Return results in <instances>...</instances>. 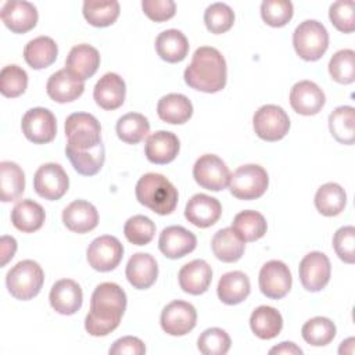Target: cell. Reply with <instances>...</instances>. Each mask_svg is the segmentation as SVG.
<instances>
[{
	"mask_svg": "<svg viewBox=\"0 0 355 355\" xmlns=\"http://www.w3.org/2000/svg\"><path fill=\"white\" fill-rule=\"evenodd\" d=\"M329 18L331 24L343 33H351L355 29V3L352 0H338L330 6Z\"/></svg>",
	"mask_w": 355,
	"mask_h": 355,
	"instance_id": "cell-49",
	"label": "cell"
},
{
	"mask_svg": "<svg viewBox=\"0 0 355 355\" xmlns=\"http://www.w3.org/2000/svg\"><path fill=\"white\" fill-rule=\"evenodd\" d=\"M155 50L164 61L175 64L186 58L189 53V42L182 31L166 29L157 36Z\"/></svg>",
	"mask_w": 355,
	"mask_h": 355,
	"instance_id": "cell-31",
	"label": "cell"
},
{
	"mask_svg": "<svg viewBox=\"0 0 355 355\" xmlns=\"http://www.w3.org/2000/svg\"><path fill=\"white\" fill-rule=\"evenodd\" d=\"M65 136L69 146L87 151L101 143V126L96 116L87 112H73L65 119Z\"/></svg>",
	"mask_w": 355,
	"mask_h": 355,
	"instance_id": "cell-7",
	"label": "cell"
},
{
	"mask_svg": "<svg viewBox=\"0 0 355 355\" xmlns=\"http://www.w3.org/2000/svg\"><path fill=\"white\" fill-rule=\"evenodd\" d=\"M179 286L184 293L200 295L205 293L212 282V269L204 259H193L183 265L178 275Z\"/></svg>",
	"mask_w": 355,
	"mask_h": 355,
	"instance_id": "cell-25",
	"label": "cell"
},
{
	"mask_svg": "<svg viewBox=\"0 0 355 355\" xmlns=\"http://www.w3.org/2000/svg\"><path fill=\"white\" fill-rule=\"evenodd\" d=\"M141 8L144 14L155 22L168 21L176 12V4L172 0H143Z\"/></svg>",
	"mask_w": 355,
	"mask_h": 355,
	"instance_id": "cell-51",
	"label": "cell"
},
{
	"mask_svg": "<svg viewBox=\"0 0 355 355\" xmlns=\"http://www.w3.org/2000/svg\"><path fill=\"white\" fill-rule=\"evenodd\" d=\"M85 83L73 78L67 69L54 72L46 85V92L55 103H71L82 96Z\"/></svg>",
	"mask_w": 355,
	"mask_h": 355,
	"instance_id": "cell-27",
	"label": "cell"
},
{
	"mask_svg": "<svg viewBox=\"0 0 355 355\" xmlns=\"http://www.w3.org/2000/svg\"><path fill=\"white\" fill-rule=\"evenodd\" d=\"M0 189L3 202L15 201L22 196L25 190V175L18 164L12 161L0 162Z\"/></svg>",
	"mask_w": 355,
	"mask_h": 355,
	"instance_id": "cell-37",
	"label": "cell"
},
{
	"mask_svg": "<svg viewBox=\"0 0 355 355\" xmlns=\"http://www.w3.org/2000/svg\"><path fill=\"white\" fill-rule=\"evenodd\" d=\"M354 343H355V340L352 337L343 341L338 348V354H341V355L343 354H354Z\"/></svg>",
	"mask_w": 355,
	"mask_h": 355,
	"instance_id": "cell-55",
	"label": "cell"
},
{
	"mask_svg": "<svg viewBox=\"0 0 355 355\" xmlns=\"http://www.w3.org/2000/svg\"><path fill=\"white\" fill-rule=\"evenodd\" d=\"M58 54V47L50 36H37L29 40L24 49V58L33 69L50 67Z\"/></svg>",
	"mask_w": 355,
	"mask_h": 355,
	"instance_id": "cell-35",
	"label": "cell"
},
{
	"mask_svg": "<svg viewBox=\"0 0 355 355\" xmlns=\"http://www.w3.org/2000/svg\"><path fill=\"white\" fill-rule=\"evenodd\" d=\"M22 133L35 144H46L57 135V121L54 114L43 107L28 110L21 121Z\"/></svg>",
	"mask_w": 355,
	"mask_h": 355,
	"instance_id": "cell-9",
	"label": "cell"
},
{
	"mask_svg": "<svg viewBox=\"0 0 355 355\" xmlns=\"http://www.w3.org/2000/svg\"><path fill=\"white\" fill-rule=\"evenodd\" d=\"M179 148L180 143L175 133L168 130H157L147 137L144 154L150 162L164 165L176 158Z\"/></svg>",
	"mask_w": 355,
	"mask_h": 355,
	"instance_id": "cell-23",
	"label": "cell"
},
{
	"mask_svg": "<svg viewBox=\"0 0 355 355\" xmlns=\"http://www.w3.org/2000/svg\"><path fill=\"white\" fill-rule=\"evenodd\" d=\"M295 53L305 61H318L329 47V33L316 19L302 21L293 33Z\"/></svg>",
	"mask_w": 355,
	"mask_h": 355,
	"instance_id": "cell-5",
	"label": "cell"
},
{
	"mask_svg": "<svg viewBox=\"0 0 355 355\" xmlns=\"http://www.w3.org/2000/svg\"><path fill=\"white\" fill-rule=\"evenodd\" d=\"M330 261L327 255L320 251H312L306 254L300 262V282L308 291L316 293L324 288L330 280Z\"/></svg>",
	"mask_w": 355,
	"mask_h": 355,
	"instance_id": "cell-14",
	"label": "cell"
},
{
	"mask_svg": "<svg viewBox=\"0 0 355 355\" xmlns=\"http://www.w3.org/2000/svg\"><path fill=\"white\" fill-rule=\"evenodd\" d=\"M1 21L14 33H26L37 24V10L29 1H7L1 8Z\"/></svg>",
	"mask_w": 355,
	"mask_h": 355,
	"instance_id": "cell-22",
	"label": "cell"
},
{
	"mask_svg": "<svg viewBox=\"0 0 355 355\" xmlns=\"http://www.w3.org/2000/svg\"><path fill=\"white\" fill-rule=\"evenodd\" d=\"M269 184L268 172L257 164L239 166L229 179L230 193L239 200H255L263 196Z\"/></svg>",
	"mask_w": 355,
	"mask_h": 355,
	"instance_id": "cell-6",
	"label": "cell"
},
{
	"mask_svg": "<svg viewBox=\"0 0 355 355\" xmlns=\"http://www.w3.org/2000/svg\"><path fill=\"white\" fill-rule=\"evenodd\" d=\"M119 3L115 0L111 1H97L86 0L83 3V17L85 19L97 28H105L112 25L119 17Z\"/></svg>",
	"mask_w": 355,
	"mask_h": 355,
	"instance_id": "cell-41",
	"label": "cell"
},
{
	"mask_svg": "<svg viewBox=\"0 0 355 355\" xmlns=\"http://www.w3.org/2000/svg\"><path fill=\"white\" fill-rule=\"evenodd\" d=\"M126 96V85L125 80L114 72L104 73L96 83L93 90V97L96 104L103 110H116L119 108Z\"/></svg>",
	"mask_w": 355,
	"mask_h": 355,
	"instance_id": "cell-21",
	"label": "cell"
},
{
	"mask_svg": "<svg viewBox=\"0 0 355 355\" xmlns=\"http://www.w3.org/2000/svg\"><path fill=\"white\" fill-rule=\"evenodd\" d=\"M269 354H288V355H301L302 349L291 341H283L279 345L269 349Z\"/></svg>",
	"mask_w": 355,
	"mask_h": 355,
	"instance_id": "cell-54",
	"label": "cell"
},
{
	"mask_svg": "<svg viewBox=\"0 0 355 355\" xmlns=\"http://www.w3.org/2000/svg\"><path fill=\"white\" fill-rule=\"evenodd\" d=\"M150 132L148 119L139 112L122 115L116 122V135L126 144L140 143Z\"/></svg>",
	"mask_w": 355,
	"mask_h": 355,
	"instance_id": "cell-40",
	"label": "cell"
},
{
	"mask_svg": "<svg viewBox=\"0 0 355 355\" xmlns=\"http://www.w3.org/2000/svg\"><path fill=\"white\" fill-rule=\"evenodd\" d=\"M68 175L60 164L47 162L35 172L33 189L44 200H60L68 191Z\"/></svg>",
	"mask_w": 355,
	"mask_h": 355,
	"instance_id": "cell-11",
	"label": "cell"
},
{
	"mask_svg": "<svg viewBox=\"0 0 355 355\" xmlns=\"http://www.w3.org/2000/svg\"><path fill=\"white\" fill-rule=\"evenodd\" d=\"M65 154L73 169L83 176H93L98 173L105 161V150L103 143L87 151H82L67 144Z\"/></svg>",
	"mask_w": 355,
	"mask_h": 355,
	"instance_id": "cell-34",
	"label": "cell"
},
{
	"mask_svg": "<svg viewBox=\"0 0 355 355\" xmlns=\"http://www.w3.org/2000/svg\"><path fill=\"white\" fill-rule=\"evenodd\" d=\"M232 345L229 334L219 327H209L204 330L198 340V351L204 355H225L229 352Z\"/></svg>",
	"mask_w": 355,
	"mask_h": 355,
	"instance_id": "cell-45",
	"label": "cell"
},
{
	"mask_svg": "<svg viewBox=\"0 0 355 355\" xmlns=\"http://www.w3.org/2000/svg\"><path fill=\"white\" fill-rule=\"evenodd\" d=\"M232 227L244 243H248L263 237L268 225L262 214H259L258 211L245 209L234 216Z\"/></svg>",
	"mask_w": 355,
	"mask_h": 355,
	"instance_id": "cell-39",
	"label": "cell"
},
{
	"mask_svg": "<svg viewBox=\"0 0 355 355\" xmlns=\"http://www.w3.org/2000/svg\"><path fill=\"white\" fill-rule=\"evenodd\" d=\"M250 327L258 338L270 340L282 331L283 318L276 308L261 305L252 311L250 316Z\"/></svg>",
	"mask_w": 355,
	"mask_h": 355,
	"instance_id": "cell-32",
	"label": "cell"
},
{
	"mask_svg": "<svg viewBox=\"0 0 355 355\" xmlns=\"http://www.w3.org/2000/svg\"><path fill=\"white\" fill-rule=\"evenodd\" d=\"M89 265L98 272L114 270L123 257V245L114 236H100L94 239L86 251Z\"/></svg>",
	"mask_w": 355,
	"mask_h": 355,
	"instance_id": "cell-12",
	"label": "cell"
},
{
	"mask_svg": "<svg viewBox=\"0 0 355 355\" xmlns=\"http://www.w3.org/2000/svg\"><path fill=\"white\" fill-rule=\"evenodd\" d=\"M123 233L129 243L135 245H146L155 234V225L144 215H135L125 222Z\"/></svg>",
	"mask_w": 355,
	"mask_h": 355,
	"instance_id": "cell-46",
	"label": "cell"
},
{
	"mask_svg": "<svg viewBox=\"0 0 355 355\" xmlns=\"http://www.w3.org/2000/svg\"><path fill=\"white\" fill-rule=\"evenodd\" d=\"M193 178L202 189L220 191L229 184L230 171L218 155L204 154L193 166Z\"/></svg>",
	"mask_w": 355,
	"mask_h": 355,
	"instance_id": "cell-10",
	"label": "cell"
},
{
	"mask_svg": "<svg viewBox=\"0 0 355 355\" xmlns=\"http://www.w3.org/2000/svg\"><path fill=\"white\" fill-rule=\"evenodd\" d=\"M251 291L250 279L244 272L233 270L225 273L218 283V298L226 305H236L243 302Z\"/></svg>",
	"mask_w": 355,
	"mask_h": 355,
	"instance_id": "cell-28",
	"label": "cell"
},
{
	"mask_svg": "<svg viewBox=\"0 0 355 355\" xmlns=\"http://www.w3.org/2000/svg\"><path fill=\"white\" fill-rule=\"evenodd\" d=\"M46 219L43 207L33 200H21L11 211V223L22 233H33L39 230Z\"/></svg>",
	"mask_w": 355,
	"mask_h": 355,
	"instance_id": "cell-30",
	"label": "cell"
},
{
	"mask_svg": "<svg viewBox=\"0 0 355 355\" xmlns=\"http://www.w3.org/2000/svg\"><path fill=\"white\" fill-rule=\"evenodd\" d=\"M222 215V205L219 200L208 194H194L186 204L184 216L186 219L201 229L215 225Z\"/></svg>",
	"mask_w": 355,
	"mask_h": 355,
	"instance_id": "cell-17",
	"label": "cell"
},
{
	"mask_svg": "<svg viewBox=\"0 0 355 355\" xmlns=\"http://www.w3.org/2000/svg\"><path fill=\"white\" fill-rule=\"evenodd\" d=\"M17 251V241L11 236H3L1 237V266H6V263L14 257Z\"/></svg>",
	"mask_w": 355,
	"mask_h": 355,
	"instance_id": "cell-53",
	"label": "cell"
},
{
	"mask_svg": "<svg viewBox=\"0 0 355 355\" xmlns=\"http://www.w3.org/2000/svg\"><path fill=\"white\" fill-rule=\"evenodd\" d=\"M137 201L158 215H169L178 205L176 187L161 173H146L136 183Z\"/></svg>",
	"mask_w": 355,
	"mask_h": 355,
	"instance_id": "cell-3",
	"label": "cell"
},
{
	"mask_svg": "<svg viewBox=\"0 0 355 355\" xmlns=\"http://www.w3.org/2000/svg\"><path fill=\"white\" fill-rule=\"evenodd\" d=\"M252 126L259 139L265 141H277L288 133L290 118L282 107L266 104L255 111Z\"/></svg>",
	"mask_w": 355,
	"mask_h": 355,
	"instance_id": "cell-8",
	"label": "cell"
},
{
	"mask_svg": "<svg viewBox=\"0 0 355 355\" xmlns=\"http://www.w3.org/2000/svg\"><path fill=\"white\" fill-rule=\"evenodd\" d=\"M159 322L166 334L184 336L196 327L197 311L190 302L176 300L162 309Z\"/></svg>",
	"mask_w": 355,
	"mask_h": 355,
	"instance_id": "cell-15",
	"label": "cell"
},
{
	"mask_svg": "<svg viewBox=\"0 0 355 355\" xmlns=\"http://www.w3.org/2000/svg\"><path fill=\"white\" fill-rule=\"evenodd\" d=\"M347 204L345 190L333 182L322 184L315 194V207L324 216H336L341 214Z\"/></svg>",
	"mask_w": 355,
	"mask_h": 355,
	"instance_id": "cell-38",
	"label": "cell"
},
{
	"mask_svg": "<svg viewBox=\"0 0 355 355\" xmlns=\"http://www.w3.org/2000/svg\"><path fill=\"white\" fill-rule=\"evenodd\" d=\"M125 275L128 282L137 290L150 288L158 276V265L153 255L136 252L128 261Z\"/></svg>",
	"mask_w": 355,
	"mask_h": 355,
	"instance_id": "cell-24",
	"label": "cell"
},
{
	"mask_svg": "<svg viewBox=\"0 0 355 355\" xmlns=\"http://www.w3.org/2000/svg\"><path fill=\"white\" fill-rule=\"evenodd\" d=\"M329 73L337 83H352L355 80V51L343 49L334 53L329 61Z\"/></svg>",
	"mask_w": 355,
	"mask_h": 355,
	"instance_id": "cell-43",
	"label": "cell"
},
{
	"mask_svg": "<svg viewBox=\"0 0 355 355\" xmlns=\"http://www.w3.org/2000/svg\"><path fill=\"white\" fill-rule=\"evenodd\" d=\"M294 7L290 0H263L261 17L265 24L273 28L284 26L293 18Z\"/></svg>",
	"mask_w": 355,
	"mask_h": 355,
	"instance_id": "cell-48",
	"label": "cell"
},
{
	"mask_svg": "<svg viewBox=\"0 0 355 355\" xmlns=\"http://www.w3.org/2000/svg\"><path fill=\"white\" fill-rule=\"evenodd\" d=\"M126 309V294L116 283L98 284L90 298V312L85 319V329L93 337H103L114 331Z\"/></svg>",
	"mask_w": 355,
	"mask_h": 355,
	"instance_id": "cell-1",
	"label": "cell"
},
{
	"mask_svg": "<svg viewBox=\"0 0 355 355\" xmlns=\"http://www.w3.org/2000/svg\"><path fill=\"white\" fill-rule=\"evenodd\" d=\"M44 283V272L40 265L32 259H24L15 263L6 276L8 293L21 301L36 297Z\"/></svg>",
	"mask_w": 355,
	"mask_h": 355,
	"instance_id": "cell-4",
	"label": "cell"
},
{
	"mask_svg": "<svg viewBox=\"0 0 355 355\" xmlns=\"http://www.w3.org/2000/svg\"><path fill=\"white\" fill-rule=\"evenodd\" d=\"M196 245L197 237L183 226H168L158 239L159 251L169 259H179L190 254Z\"/></svg>",
	"mask_w": 355,
	"mask_h": 355,
	"instance_id": "cell-18",
	"label": "cell"
},
{
	"mask_svg": "<svg viewBox=\"0 0 355 355\" xmlns=\"http://www.w3.org/2000/svg\"><path fill=\"white\" fill-rule=\"evenodd\" d=\"M62 222L73 233H87L98 223V212L96 207L85 200H75L62 211Z\"/></svg>",
	"mask_w": 355,
	"mask_h": 355,
	"instance_id": "cell-26",
	"label": "cell"
},
{
	"mask_svg": "<svg viewBox=\"0 0 355 355\" xmlns=\"http://www.w3.org/2000/svg\"><path fill=\"white\" fill-rule=\"evenodd\" d=\"M211 248L219 261L230 263L239 261L243 257L245 243L239 237L233 227H225L214 234Z\"/></svg>",
	"mask_w": 355,
	"mask_h": 355,
	"instance_id": "cell-33",
	"label": "cell"
},
{
	"mask_svg": "<svg viewBox=\"0 0 355 355\" xmlns=\"http://www.w3.org/2000/svg\"><path fill=\"white\" fill-rule=\"evenodd\" d=\"M28 86V73L17 64L3 67L0 72V92L4 97H18Z\"/></svg>",
	"mask_w": 355,
	"mask_h": 355,
	"instance_id": "cell-44",
	"label": "cell"
},
{
	"mask_svg": "<svg viewBox=\"0 0 355 355\" xmlns=\"http://www.w3.org/2000/svg\"><path fill=\"white\" fill-rule=\"evenodd\" d=\"M110 355H143L146 354L144 343L133 336L118 338L110 348Z\"/></svg>",
	"mask_w": 355,
	"mask_h": 355,
	"instance_id": "cell-52",
	"label": "cell"
},
{
	"mask_svg": "<svg viewBox=\"0 0 355 355\" xmlns=\"http://www.w3.org/2000/svg\"><path fill=\"white\" fill-rule=\"evenodd\" d=\"M100 67V54L90 44L73 46L65 60V69L76 79L85 82L92 78Z\"/></svg>",
	"mask_w": 355,
	"mask_h": 355,
	"instance_id": "cell-20",
	"label": "cell"
},
{
	"mask_svg": "<svg viewBox=\"0 0 355 355\" xmlns=\"http://www.w3.org/2000/svg\"><path fill=\"white\" fill-rule=\"evenodd\" d=\"M331 136L341 144L351 146L355 141V110L351 105H340L329 115Z\"/></svg>",
	"mask_w": 355,
	"mask_h": 355,
	"instance_id": "cell-36",
	"label": "cell"
},
{
	"mask_svg": "<svg viewBox=\"0 0 355 355\" xmlns=\"http://www.w3.org/2000/svg\"><path fill=\"white\" fill-rule=\"evenodd\" d=\"M261 293L270 300H280L288 294L293 277L288 266L277 259L268 261L259 270L258 277Z\"/></svg>",
	"mask_w": 355,
	"mask_h": 355,
	"instance_id": "cell-13",
	"label": "cell"
},
{
	"mask_svg": "<svg viewBox=\"0 0 355 355\" xmlns=\"http://www.w3.org/2000/svg\"><path fill=\"white\" fill-rule=\"evenodd\" d=\"M184 82L191 89L204 93H216L226 86L227 68L222 53L209 46L198 47L191 62L184 69Z\"/></svg>",
	"mask_w": 355,
	"mask_h": 355,
	"instance_id": "cell-2",
	"label": "cell"
},
{
	"mask_svg": "<svg viewBox=\"0 0 355 355\" xmlns=\"http://www.w3.org/2000/svg\"><path fill=\"white\" fill-rule=\"evenodd\" d=\"M204 22L211 33H225L234 24V12L225 3H212L204 12Z\"/></svg>",
	"mask_w": 355,
	"mask_h": 355,
	"instance_id": "cell-47",
	"label": "cell"
},
{
	"mask_svg": "<svg viewBox=\"0 0 355 355\" xmlns=\"http://www.w3.org/2000/svg\"><path fill=\"white\" fill-rule=\"evenodd\" d=\"M49 300L55 312L61 315H73L82 306L83 293L75 280L61 279L53 284Z\"/></svg>",
	"mask_w": 355,
	"mask_h": 355,
	"instance_id": "cell-19",
	"label": "cell"
},
{
	"mask_svg": "<svg viewBox=\"0 0 355 355\" xmlns=\"http://www.w3.org/2000/svg\"><path fill=\"white\" fill-rule=\"evenodd\" d=\"M326 103L323 90L312 80H300L290 90L291 108L301 115L318 114Z\"/></svg>",
	"mask_w": 355,
	"mask_h": 355,
	"instance_id": "cell-16",
	"label": "cell"
},
{
	"mask_svg": "<svg viewBox=\"0 0 355 355\" xmlns=\"http://www.w3.org/2000/svg\"><path fill=\"white\" fill-rule=\"evenodd\" d=\"M301 336L309 345L323 347L336 337V324L324 316H315L304 323Z\"/></svg>",
	"mask_w": 355,
	"mask_h": 355,
	"instance_id": "cell-42",
	"label": "cell"
},
{
	"mask_svg": "<svg viewBox=\"0 0 355 355\" xmlns=\"http://www.w3.org/2000/svg\"><path fill=\"white\" fill-rule=\"evenodd\" d=\"M157 114L161 121L172 125H182L193 115L191 101L180 93H169L159 98Z\"/></svg>",
	"mask_w": 355,
	"mask_h": 355,
	"instance_id": "cell-29",
	"label": "cell"
},
{
	"mask_svg": "<svg viewBox=\"0 0 355 355\" xmlns=\"http://www.w3.org/2000/svg\"><path fill=\"white\" fill-rule=\"evenodd\" d=\"M333 248L345 263L355 262V227L343 226L333 236Z\"/></svg>",
	"mask_w": 355,
	"mask_h": 355,
	"instance_id": "cell-50",
	"label": "cell"
}]
</instances>
